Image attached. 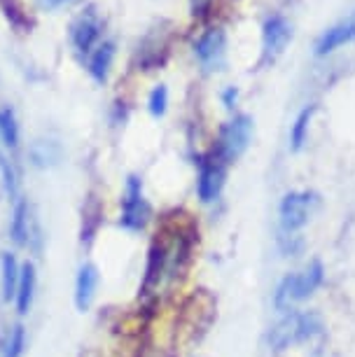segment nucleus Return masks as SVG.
Masks as SVG:
<instances>
[{
    "label": "nucleus",
    "mask_w": 355,
    "mask_h": 357,
    "mask_svg": "<svg viewBox=\"0 0 355 357\" xmlns=\"http://www.w3.org/2000/svg\"><path fill=\"white\" fill-rule=\"evenodd\" d=\"M323 332V320L313 311H285L276 325L269 329V346L273 350H287Z\"/></svg>",
    "instance_id": "f257e3e1"
},
{
    "label": "nucleus",
    "mask_w": 355,
    "mask_h": 357,
    "mask_svg": "<svg viewBox=\"0 0 355 357\" xmlns=\"http://www.w3.org/2000/svg\"><path fill=\"white\" fill-rule=\"evenodd\" d=\"M323 264L320 261H311L306 268L287 275V278L280 280V285L276 287V294H273V304L280 311H292V306L297 301H304L316 292V289L323 285Z\"/></svg>",
    "instance_id": "f03ea898"
},
{
    "label": "nucleus",
    "mask_w": 355,
    "mask_h": 357,
    "mask_svg": "<svg viewBox=\"0 0 355 357\" xmlns=\"http://www.w3.org/2000/svg\"><path fill=\"white\" fill-rule=\"evenodd\" d=\"M250 133H252V122L248 114H236L234 119H229L222 129H220L218 147H216V157L225 164H232L234 159H239L243 150L250 143Z\"/></svg>",
    "instance_id": "7ed1b4c3"
},
{
    "label": "nucleus",
    "mask_w": 355,
    "mask_h": 357,
    "mask_svg": "<svg viewBox=\"0 0 355 357\" xmlns=\"http://www.w3.org/2000/svg\"><path fill=\"white\" fill-rule=\"evenodd\" d=\"M318 206V194L313 192H290L280 201V227L285 234L299 231L311 220Z\"/></svg>",
    "instance_id": "20e7f679"
},
{
    "label": "nucleus",
    "mask_w": 355,
    "mask_h": 357,
    "mask_svg": "<svg viewBox=\"0 0 355 357\" xmlns=\"http://www.w3.org/2000/svg\"><path fill=\"white\" fill-rule=\"evenodd\" d=\"M147 218H150V206L143 197V183L138 175H129L126 180V190L122 199V218H119V227L126 231H140L145 227Z\"/></svg>",
    "instance_id": "39448f33"
},
{
    "label": "nucleus",
    "mask_w": 355,
    "mask_h": 357,
    "mask_svg": "<svg viewBox=\"0 0 355 357\" xmlns=\"http://www.w3.org/2000/svg\"><path fill=\"white\" fill-rule=\"evenodd\" d=\"M194 54H197L201 68L206 73L220 70L227 59V36L220 29L204 33L194 45Z\"/></svg>",
    "instance_id": "423d86ee"
},
{
    "label": "nucleus",
    "mask_w": 355,
    "mask_h": 357,
    "mask_svg": "<svg viewBox=\"0 0 355 357\" xmlns=\"http://www.w3.org/2000/svg\"><path fill=\"white\" fill-rule=\"evenodd\" d=\"M225 168H227V164L220 161L216 154H211L209 159L199 161L197 192L204 204H211V201H216L220 197V190H222V185H225Z\"/></svg>",
    "instance_id": "0eeeda50"
},
{
    "label": "nucleus",
    "mask_w": 355,
    "mask_h": 357,
    "mask_svg": "<svg viewBox=\"0 0 355 357\" xmlns=\"http://www.w3.org/2000/svg\"><path fill=\"white\" fill-rule=\"evenodd\" d=\"M100 31H103V24H100V19L96 17V12H91V10L82 12V15L70 24V43L77 50V54H89L93 47L98 45Z\"/></svg>",
    "instance_id": "6e6552de"
},
{
    "label": "nucleus",
    "mask_w": 355,
    "mask_h": 357,
    "mask_svg": "<svg viewBox=\"0 0 355 357\" xmlns=\"http://www.w3.org/2000/svg\"><path fill=\"white\" fill-rule=\"evenodd\" d=\"M292 38V26L283 17L266 19L262 31V63H269L285 50V45Z\"/></svg>",
    "instance_id": "1a4fd4ad"
},
{
    "label": "nucleus",
    "mask_w": 355,
    "mask_h": 357,
    "mask_svg": "<svg viewBox=\"0 0 355 357\" xmlns=\"http://www.w3.org/2000/svg\"><path fill=\"white\" fill-rule=\"evenodd\" d=\"M351 40H355V12L320 36V40L316 43V54L318 56H325V54H332L334 50H339V47L348 45Z\"/></svg>",
    "instance_id": "9d476101"
},
{
    "label": "nucleus",
    "mask_w": 355,
    "mask_h": 357,
    "mask_svg": "<svg viewBox=\"0 0 355 357\" xmlns=\"http://www.w3.org/2000/svg\"><path fill=\"white\" fill-rule=\"evenodd\" d=\"M96 287H98V268L93 264H82L77 268V278H75V306L80 313L89 311Z\"/></svg>",
    "instance_id": "9b49d317"
},
{
    "label": "nucleus",
    "mask_w": 355,
    "mask_h": 357,
    "mask_svg": "<svg viewBox=\"0 0 355 357\" xmlns=\"http://www.w3.org/2000/svg\"><path fill=\"white\" fill-rule=\"evenodd\" d=\"M29 201L22 194L12 201V220H10V238L15 241V245L24 248L29 245Z\"/></svg>",
    "instance_id": "f8f14e48"
},
{
    "label": "nucleus",
    "mask_w": 355,
    "mask_h": 357,
    "mask_svg": "<svg viewBox=\"0 0 355 357\" xmlns=\"http://www.w3.org/2000/svg\"><path fill=\"white\" fill-rule=\"evenodd\" d=\"M36 285H38V273L33 261L22 264V278H19L17 296H15V306L19 315H26L33 306V296H36Z\"/></svg>",
    "instance_id": "ddd939ff"
},
{
    "label": "nucleus",
    "mask_w": 355,
    "mask_h": 357,
    "mask_svg": "<svg viewBox=\"0 0 355 357\" xmlns=\"http://www.w3.org/2000/svg\"><path fill=\"white\" fill-rule=\"evenodd\" d=\"M19 278H22V264L12 252H5L0 257V289H3L5 301H15Z\"/></svg>",
    "instance_id": "4468645a"
},
{
    "label": "nucleus",
    "mask_w": 355,
    "mask_h": 357,
    "mask_svg": "<svg viewBox=\"0 0 355 357\" xmlns=\"http://www.w3.org/2000/svg\"><path fill=\"white\" fill-rule=\"evenodd\" d=\"M112 59H115V45L112 43H100L96 50L91 52V56H89V75L93 82H98V84H103L105 79H108V73L112 68Z\"/></svg>",
    "instance_id": "2eb2a0df"
},
{
    "label": "nucleus",
    "mask_w": 355,
    "mask_h": 357,
    "mask_svg": "<svg viewBox=\"0 0 355 357\" xmlns=\"http://www.w3.org/2000/svg\"><path fill=\"white\" fill-rule=\"evenodd\" d=\"M166 261H169V250L162 243H155L150 248V257H147V266H145V280H143V292L152 289L157 285V280L162 278Z\"/></svg>",
    "instance_id": "dca6fc26"
},
{
    "label": "nucleus",
    "mask_w": 355,
    "mask_h": 357,
    "mask_svg": "<svg viewBox=\"0 0 355 357\" xmlns=\"http://www.w3.org/2000/svg\"><path fill=\"white\" fill-rule=\"evenodd\" d=\"M0 140L10 150H15L19 145V124L12 107H0Z\"/></svg>",
    "instance_id": "f3484780"
},
{
    "label": "nucleus",
    "mask_w": 355,
    "mask_h": 357,
    "mask_svg": "<svg viewBox=\"0 0 355 357\" xmlns=\"http://www.w3.org/2000/svg\"><path fill=\"white\" fill-rule=\"evenodd\" d=\"M313 110H316L313 105L304 107V110L297 114V119H294L292 131H290V147H292V150H299V147L304 145L306 133H309V122H311V117H313Z\"/></svg>",
    "instance_id": "a211bd4d"
},
{
    "label": "nucleus",
    "mask_w": 355,
    "mask_h": 357,
    "mask_svg": "<svg viewBox=\"0 0 355 357\" xmlns=\"http://www.w3.org/2000/svg\"><path fill=\"white\" fill-rule=\"evenodd\" d=\"M24 350H26V327L17 325V327H12V332L8 336L3 357H22Z\"/></svg>",
    "instance_id": "6ab92c4d"
},
{
    "label": "nucleus",
    "mask_w": 355,
    "mask_h": 357,
    "mask_svg": "<svg viewBox=\"0 0 355 357\" xmlns=\"http://www.w3.org/2000/svg\"><path fill=\"white\" fill-rule=\"evenodd\" d=\"M54 143H36V147L31 150L33 164L36 166H52L59 157V150H54Z\"/></svg>",
    "instance_id": "aec40b11"
},
{
    "label": "nucleus",
    "mask_w": 355,
    "mask_h": 357,
    "mask_svg": "<svg viewBox=\"0 0 355 357\" xmlns=\"http://www.w3.org/2000/svg\"><path fill=\"white\" fill-rule=\"evenodd\" d=\"M147 107H150L152 117H162L166 112V107H169V89H166L164 84H159L152 89L150 98H147Z\"/></svg>",
    "instance_id": "412c9836"
},
{
    "label": "nucleus",
    "mask_w": 355,
    "mask_h": 357,
    "mask_svg": "<svg viewBox=\"0 0 355 357\" xmlns=\"http://www.w3.org/2000/svg\"><path fill=\"white\" fill-rule=\"evenodd\" d=\"M0 173H3V183H5V190H8L10 199L15 201L19 197V183H17V173L15 168L10 166V161L5 159V154H0Z\"/></svg>",
    "instance_id": "4be33fe9"
},
{
    "label": "nucleus",
    "mask_w": 355,
    "mask_h": 357,
    "mask_svg": "<svg viewBox=\"0 0 355 357\" xmlns=\"http://www.w3.org/2000/svg\"><path fill=\"white\" fill-rule=\"evenodd\" d=\"M236 98H239V91L234 89V86H229V89H225V93H222V100H225V105L229 107H234V103H236Z\"/></svg>",
    "instance_id": "5701e85b"
},
{
    "label": "nucleus",
    "mask_w": 355,
    "mask_h": 357,
    "mask_svg": "<svg viewBox=\"0 0 355 357\" xmlns=\"http://www.w3.org/2000/svg\"><path fill=\"white\" fill-rule=\"evenodd\" d=\"M63 3H68V0H45L47 8H59V5H63Z\"/></svg>",
    "instance_id": "b1692460"
}]
</instances>
